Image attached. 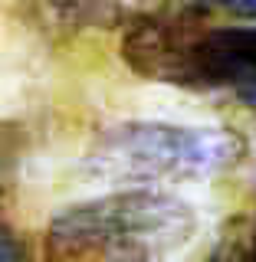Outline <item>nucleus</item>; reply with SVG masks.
<instances>
[{
    "label": "nucleus",
    "instance_id": "nucleus-1",
    "mask_svg": "<svg viewBox=\"0 0 256 262\" xmlns=\"http://www.w3.org/2000/svg\"><path fill=\"white\" fill-rule=\"evenodd\" d=\"M122 59L142 79L256 98V27H213L191 10H145L125 23Z\"/></svg>",
    "mask_w": 256,
    "mask_h": 262
},
{
    "label": "nucleus",
    "instance_id": "nucleus-2",
    "mask_svg": "<svg viewBox=\"0 0 256 262\" xmlns=\"http://www.w3.org/2000/svg\"><path fill=\"white\" fill-rule=\"evenodd\" d=\"M197 216L161 190H119L66 207L46 229L49 262H161L184 249Z\"/></svg>",
    "mask_w": 256,
    "mask_h": 262
},
{
    "label": "nucleus",
    "instance_id": "nucleus-3",
    "mask_svg": "<svg viewBox=\"0 0 256 262\" xmlns=\"http://www.w3.org/2000/svg\"><path fill=\"white\" fill-rule=\"evenodd\" d=\"M243 141L227 128H184L161 121H125L95 138L89 164L102 177L128 184L213 177L233 167Z\"/></svg>",
    "mask_w": 256,
    "mask_h": 262
},
{
    "label": "nucleus",
    "instance_id": "nucleus-4",
    "mask_svg": "<svg viewBox=\"0 0 256 262\" xmlns=\"http://www.w3.org/2000/svg\"><path fill=\"white\" fill-rule=\"evenodd\" d=\"M53 13L69 27H125L135 13L151 10V0H49Z\"/></svg>",
    "mask_w": 256,
    "mask_h": 262
},
{
    "label": "nucleus",
    "instance_id": "nucleus-5",
    "mask_svg": "<svg viewBox=\"0 0 256 262\" xmlns=\"http://www.w3.org/2000/svg\"><path fill=\"white\" fill-rule=\"evenodd\" d=\"M23 147H27V131L20 121L0 118V200L7 196V190L13 187L16 170L23 161Z\"/></svg>",
    "mask_w": 256,
    "mask_h": 262
},
{
    "label": "nucleus",
    "instance_id": "nucleus-6",
    "mask_svg": "<svg viewBox=\"0 0 256 262\" xmlns=\"http://www.w3.org/2000/svg\"><path fill=\"white\" fill-rule=\"evenodd\" d=\"M207 262H256V243H253V229H230V233L220 236V243L213 246Z\"/></svg>",
    "mask_w": 256,
    "mask_h": 262
},
{
    "label": "nucleus",
    "instance_id": "nucleus-7",
    "mask_svg": "<svg viewBox=\"0 0 256 262\" xmlns=\"http://www.w3.org/2000/svg\"><path fill=\"white\" fill-rule=\"evenodd\" d=\"M174 7L191 10L197 16L230 13V16H237V20H256V0H174Z\"/></svg>",
    "mask_w": 256,
    "mask_h": 262
},
{
    "label": "nucleus",
    "instance_id": "nucleus-8",
    "mask_svg": "<svg viewBox=\"0 0 256 262\" xmlns=\"http://www.w3.org/2000/svg\"><path fill=\"white\" fill-rule=\"evenodd\" d=\"M0 262H27V243L13 226L0 220Z\"/></svg>",
    "mask_w": 256,
    "mask_h": 262
},
{
    "label": "nucleus",
    "instance_id": "nucleus-9",
    "mask_svg": "<svg viewBox=\"0 0 256 262\" xmlns=\"http://www.w3.org/2000/svg\"><path fill=\"white\" fill-rule=\"evenodd\" d=\"M253 243H256V220H253Z\"/></svg>",
    "mask_w": 256,
    "mask_h": 262
},
{
    "label": "nucleus",
    "instance_id": "nucleus-10",
    "mask_svg": "<svg viewBox=\"0 0 256 262\" xmlns=\"http://www.w3.org/2000/svg\"><path fill=\"white\" fill-rule=\"evenodd\" d=\"M250 108H253V112H256V98H253V102H250Z\"/></svg>",
    "mask_w": 256,
    "mask_h": 262
}]
</instances>
